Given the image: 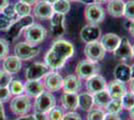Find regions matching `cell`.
Here are the masks:
<instances>
[{
	"label": "cell",
	"instance_id": "27",
	"mask_svg": "<svg viewBox=\"0 0 134 120\" xmlns=\"http://www.w3.org/2000/svg\"><path fill=\"white\" fill-rule=\"evenodd\" d=\"M53 12L65 15L70 10V2L67 0H57L54 4H52Z\"/></svg>",
	"mask_w": 134,
	"mask_h": 120
},
{
	"label": "cell",
	"instance_id": "8",
	"mask_svg": "<svg viewBox=\"0 0 134 120\" xmlns=\"http://www.w3.org/2000/svg\"><path fill=\"white\" fill-rule=\"evenodd\" d=\"M31 107L30 98L27 95H18L13 98L10 103L12 112L16 115H25Z\"/></svg>",
	"mask_w": 134,
	"mask_h": 120
},
{
	"label": "cell",
	"instance_id": "32",
	"mask_svg": "<svg viewBox=\"0 0 134 120\" xmlns=\"http://www.w3.org/2000/svg\"><path fill=\"white\" fill-rule=\"evenodd\" d=\"M123 16L128 21H134V0H128L125 2Z\"/></svg>",
	"mask_w": 134,
	"mask_h": 120
},
{
	"label": "cell",
	"instance_id": "10",
	"mask_svg": "<svg viewBox=\"0 0 134 120\" xmlns=\"http://www.w3.org/2000/svg\"><path fill=\"white\" fill-rule=\"evenodd\" d=\"M34 23L33 17L31 15H27L24 17H20L19 19H17L15 22L10 26V28L7 30L8 35L11 39H15L17 38L19 34L21 33L24 28H27L30 25H32Z\"/></svg>",
	"mask_w": 134,
	"mask_h": 120
},
{
	"label": "cell",
	"instance_id": "22",
	"mask_svg": "<svg viewBox=\"0 0 134 120\" xmlns=\"http://www.w3.org/2000/svg\"><path fill=\"white\" fill-rule=\"evenodd\" d=\"M125 2L123 0H109L107 4V12L108 14L114 18H120L124 13Z\"/></svg>",
	"mask_w": 134,
	"mask_h": 120
},
{
	"label": "cell",
	"instance_id": "6",
	"mask_svg": "<svg viewBox=\"0 0 134 120\" xmlns=\"http://www.w3.org/2000/svg\"><path fill=\"white\" fill-rule=\"evenodd\" d=\"M106 51L102 47L99 41H94V42H89L86 43L84 47V54L87 58V60L92 61V62L97 63L98 61H101L105 57Z\"/></svg>",
	"mask_w": 134,
	"mask_h": 120
},
{
	"label": "cell",
	"instance_id": "17",
	"mask_svg": "<svg viewBox=\"0 0 134 120\" xmlns=\"http://www.w3.org/2000/svg\"><path fill=\"white\" fill-rule=\"evenodd\" d=\"M106 90L111 99H121L123 95L127 92V88L125 86V83L118 80H113L109 82V84H107Z\"/></svg>",
	"mask_w": 134,
	"mask_h": 120
},
{
	"label": "cell",
	"instance_id": "39",
	"mask_svg": "<svg viewBox=\"0 0 134 120\" xmlns=\"http://www.w3.org/2000/svg\"><path fill=\"white\" fill-rule=\"evenodd\" d=\"M8 53V42L5 39L0 38V59L6 57Z\"/></svg>",
	"mask_w": 134,
	"mask_h": 120
},
{
	"label": "cell",
	"instance_id": "51",
	"mask_svg": "<svg viewBox=\"0 0 134 120\" xmlns=\"http://www.w3.org/2000/svg\"><path fill=\"white\" fill-rule=\"evenodd\" d=\"M130 70H131V79L134 78V64L130 66Z\"/></svg>",
	"mask_w": 134,
	"mask_h": 120
},
{
	"label": "cell",
	"instance_id": "54",
	"mask_svg": "<svg viewBox=\"0 0 134 120\" xmlns=\"http://www.w3.org/2000/svg\"><path fill=\"white\" fill-rule=\"evenodd\" d=\"M132 54H133V58H134V44L132 45Z\"/></svg>",
	"mask_w": 134,
	"mask_h": 120
},
{
	"label": "cell",
	"instance_id": "16",
	"mask_svg": "<svg viewBox=\"0 0 134 120\" xmlns=\"http://www.w3.org/2000/svg\"><path fill=\"white\" fill-rule=\"evenodd\" d=\"M121 41V37L115 33H106L100 37V44L105 51L113 52L118 47Z\"/></svg>",
	"mask_w": 134,
	"mask_h": 120
},
{
	"label": "cell",
	"instance_id": "55",
	"mask_svg": "<svg viewBox=\"0 0 134 120\" xmlns=\"http://www.w3.org/2000/svg\"><path fill=\"white\" fill-rule=\"evenodd\" d=\"M129 120H132V119H129Z\"/></svg>",
	"mask_w": 134,
	"mask_h": 120
},
{
	"label": "cell",
	"instance_id": "47",
	"mask_svg": "<svg viewBox=\"0 0 134 120\" xmlns=\"http://www.w3.org/2000/svg\"><path fill=\"white\" fill-rule=\"evenodd\" d=\"M128 31H129V33L134 37V21H131V22H130V25H129V27H128Z\"/></svg>",
	"mask_w": 134,
	"mask_h": 120
},
{
	"label": "cell",
	"instance_id": "7",
	"mask_svg": "<svg viewBox=\"0 0 134 120\" xmlns=\"http://www.w3.org/2000/svg\"><path fill=\"white\" fill-rule=\"evenodd\" d=\"M39 47L29 45L27 42H20L15 45V56L20 60H30L39 54Z\"/></svg>",
	"mask_w": 134,
	"mask_h": 120
},
{
	"label": "cell",
	"instance_id": "21",
	"mask_svg": "<svg viewBox=\"0 0 134 120\" xmlns=\"http://www.w3.org/2000/svg\"><path fill=\"white\" fill-rule=\"evenodd\" d=\"M113 75L115 77V80H118V81L123 82V83L129 82V80L131 79L130 66L125 64V63L118 64L114 69V71H113Z\"/></svg>",
	"mask_w": 134,
	"mask_h": 120
},
{
	"label": "cell",
	"instance_id": "30",
	"mask_svg": "<svg viewBox=\"0 0 134 120\" xmlns=\"http://www.w3.org/2000/svg\"><path fill=\"white\" fill-rule=\"evenodd\" d=\"M120 100H121V103H122L123 109L130 110L131 108L134 107V93L133 92L127 91L123 95L122 98H121Z\"/></svg>",
	"mask_w": 134,
	"mask_h": 120
},
{
	"label": "cell",
	"instance_id": "49",
	"mask_svg": "<svg viewBox=\"0 0 134 120\" xmlns=\"http://www.w3.org/2000/svg\"><path fill=\"white\" fill-rule=\"evenodd\" d=\"M129 88H130V91L134 93V78L129 80Z\"/></svg>",
	"mask_w": 134,
	"mask_h": 120
},
{
	"label": "cell",
	"instance_id": "4",
	"mask_svg": "<svg viewBox=\"0 0 134 120\" xmlns=\"http://www.w3.org/2000/svg\"><path fill=\"white\" fill-rule=\"evenodd\" d=\"M56 106V100L54 95L49 91H43L36 97L35 110L36 112L48 113L51 109Z\"/></svg>",
	"mask_w": 134,
	"mask_h": 120
},
{
	"label": "cell",
	"instance_id": "13",
	"mask_svg": "<svg viewBox=\"0 0 134 120\" xmlns=\"http://www.w3.org/2000/svg\"><path fill=\"white\" fill-rule=\"evenodd\" d=\"M50 28L53 36L59 37L65 32V15L53 13L50 17Z\"/></svg>",
	"mask_w": 134,
	"mask_h": 120
},
{
	"label": "cell",
	"instance_id": "44",
	"mask_svg": "<svg viewBox=\"0 0 134 120\" xmlns=\"http://www.w3.org/2000/svg\"><path fill=\"white\" fill-rule=\"evenodd\" d=\"M67 1H76V2H80V3H83V4H87V5H90V4H93L95 3L94 0H67Z\"/></svg>",
	"mask_w": 134,
	"mask_h": 120
},
{
	"label": "cell",
	"instance_id": "25",
	"mask_svg": "<svg viewBox=\"0 0 134 120\" xmlns=\"http://www.w3.org/2000/svg\"><path fill=\"white\" fill-rule=\"evenodd\" d=\"M94 105L93 102V95L88 92H84L78 95V107L84 111H90Z\"/></svg>",
	"mask_w": 134,
	"mask_h": 120
},
{
	"label": "cell",
	"instance_id": "18",
	"mask_svg": "<svg viewBox=\"0 0 134 120\" xmlns=\"http://www.w3.org/2000/svg\"><path fill=\"white\" fill-rule=\"evenodd\" d=\"M81 79L76 75L70 74L63 79L62 89L65 93H77L81 89Z\"/></svg>",
	"mask_w": 134,
	"mask_h": 120
},
{
	"label": "cell",
	"instance_id": "53",
	"mask_svg": "<svg viewBox=\"0 0 134 120\" xmlns=\"http://www.w3.org/2000/svg\"><path fill=\"white\" fill-rule=\"evenodd\" d=\"M96 3H103V2H106V1H109V0H94Z\"/></svg>",
	"mask_w": 134,
	"mask_h": 120
},
{
	"label": "cell",
	"instance_id": "14",
	"mask_svg": "<svg viewBox=\"0 0 134 120\" xmlns=\"http://www.w3.org/2000/svg\"><path fill=\"white\" fill-rule=\"evenodd\" d=\"M114 56L121 60H128L133 58L132 54V45L129 43L127 38H121V41L119 43L118 47L113 51Z\"/></svg>",
	"mask_w": 134,
	"mask_h": 120
},
{
	"label": "cell",
	"instance_id": "33",
	"mask_svg": "<svg viewBox=\"0 0 134 120\" xmlns=\"http://www.w3.org/2000/svg\"><path fill=\"white\" fill-rule=\"evenodd\" d=\"M14 22H15V20L8 17L3 12H0V30L7 31Z\"/></svg>",
	"mask_w": 134,
	"mask_h": 120
},
{
	"label": "cell",
	"instance_id": "38",
	"mask_svg": "<svg viewBox=\"0 0 134 120\" xmlns=\"http://www.w3.org/2000/svg\"><path fill=\"white\" fill-rule=\"evenodd\" d=\"M11 93L10 90L8 89V87H0V102L3 103L8 101L11 97Z\"/></svg>",
	"mask_w": 134,
	"mask_h": 120
},
{
	"label": "cell",
	"instance_id": "37",
	"mask_svg": "<svg viewBox=\"0 0 134 120\" xmlns=\"http://www.w3.org/2000/svg\"><path fill=\"white\" fill-rule=\"evenodd\" d=\"M2 12H3L5 15H7L8 17H10V18H12L13 20H15V21L18 19V15H17L16 12H15L14 5H10V4H8V5L6 6L5 8L2 10Z\"/></svg>",
	"mask_w": 134,
	"mask_h": 120
},
{
	"label": "cell",
	"instance_id": "28",
	"mask_svg": "<svg viewBox=\"0 0 134 120\" xmlns=\"http://www.w3.org/2000/svg\"><path fill=\"white\" fill-rule=\"evenodd\" d=\"M105 109L108 113H116L119 114L122 111V103L120 99H111L105 106Z\"/></svg>",
	"mask_w": 134,
	"mask_h": 120
},
{
	"label": "cell",
	"instance_id": "46",
	"mask_svg": "<svg viewBox=\"0 0 134 120\" xmlns=\"http://www.w3.org/2000/svg\"><path fill=\"white\" fill-rule=\"evenodd\" d=\"M23 3H26L28 5H33V4H36L39 0H20Z\"/></svg>",
	"mask_w": 134,
	"mask_h": 120
},
{
	"label": "cell",
	"instance_id": "41",
	"mask_svg": "<svg viewBox=\"0 0 134 120\" xmlns=\"http://www.w3.org/2000/svg\"><path fill=\"white\" fill-rule=\"evenodd\" d=\"M104 120H121V118H120L119 114L106 112L105 115H104Z\"/></svg>",
	"mask_w": 134,
	"mask_h": 120
},
{
	"label": "cell",
	"instance_id": "36",
	"mask_svg": "<svg viewBox=\"0 0 134 120\" xmlns=\"http://www.w3.org/2000/svg\"><path fill=\"white\" fill-rule=\"evenodd\" d=\"M12 81V76L6 71H0V87H8Z\"/></svg>",
	"mask_w": 134,
	"mask_h": 120
},
{
	"label": "cell",
	"instance_id": "48",
	"mask_svg": "<svg viewBox=\"0 0 134 120\" xmlns=\"http://www.w3.org/2000/svg\"><path fill=\"white\" fill-rule=\"evenodd\" d=\"M17 120H35V118H34V115H27V116H23Z\"/></svg>",
	"mask_w": 134,
	"mask_h": 120
},
{
	"label": "cell",
	"instance_id": "52",
	"mask_svg": "<svg viewBox=\"0 0 134 120\" xmlns=\"http://www.w3.org/2000/svg\"><path fill=\"white\" fill-rule=\"evenodd\" d=\"M45 2H47V3H49V4H51V5H52V4H54V3H55L56 1H57V0H44Z\"/></svg>",
	"mask_w": 134,
	"mask_h": 120
},
{
	"label": "cell",
	"instance_id": "9",
	"mask_svg": "<svg viewBox=\"0 0 134 120\" xmlns=\"http://www.w3.org/2000/svg\"><path fill=\"white\" fill-rule=\"evenodd\" d=\"M51 72V69L44 63H33L27 68L25 77L27 80H40Z\"/></svg>",
	"mask_w": 134,
	"mask_h": 120
},
{
	"label": "cell",
	"instance_id": "29",
	"mask_svg": "<svg viewBox=\"0 0 134 120\" xmlns=\"http://www.w3.org/2000/svg\"><path fill=\"white\" fill-rule=\"evenodd\" d=\"M14 9H15V12L18 15V17H24V16L30 15V11H31L30 5L23 3L21 1H19L18 3L14 5Z\"/></svg>",
	"mask_w": 134,
	"mask_h": 120
},
{
	"label": "cell",
	"instance_id": "43",
	"mask_svg": "<svg viewBox=\"0 0 134 120\" xmlns=\"http://www.w3.org/2000/svg\"><path fill=\"white\" fill-rule=\"evenodd\" d=\"M0 120H8L7 117L5 116V112H4V107L3 104L0 102Z\"/></svg>",
	"mask_w": 134,
	"mask_h": 120
},
{
	"label": "cell",
	"instance_id": "15",
	"mask_svg": "<svg viewBox=\"0 0 134 120\" xmlns=\"http://www.w3.org/2000/svg\"><path fill=\"white\" fill-rule=\"evenodd\" d=\"M44 88H46L49 92L58 91L62 88L63 85V78L57 72H50L45 76Z\"/></svg>",
	"mask_w": 134,
	"mask_h": 120
},
{
	"label": "cell",
	"instance_id": "3",
	"mask_svg": "<svg viewBox=\"0 0 134 120\" xmlns=\"http://www.w3.org/2000/svg\"><path fill=\"white\" fill-rule=\"evenodd\" d=\"M84 16H85V19L87 20L88 24L99 25L100 23L103 22V20L105 18V12L99 3L95 2L93 4L87 5V7L85 8Z\"/></svg>",
	"mask_w": 134,
	"mask_h": 120
},
{
	"label": "cell",
	"instance_id": "1",
	"mask_svg": "<svg viewBox=\"0 0 134 120\" xmlns=\"http://www.w3.org/2000/svg\"><path fill=\"white\" fill-rule=\"evenodd\" d=\"M74 54V46L64 39H58L53 42L51 48L44 57L45 64L51 70H57L64 66L66 61Z\"/></svg>",
	"mask_w": 134,
	"mask_h": 120
},
{
	"label": "cell",
	"instance_id": "5",
	"mask_svg": "<svg viewBox=\"0 0 134 120\" xmlns=\"http://www.w3.org/2000/svg\"><path fill=\"white\" fill-rule=\"evenodd\" d=\"M100 71V67L97 65V63L89 61V60H82L77 64L75 73L80 79H88L90 77L98 74Z\"/></svg>",
	"mask_w": 134,
	"mask_h": 120
},
{
	"label": "cell",
	"instance_id": "50",
	"mask_svg": "<svg viewBox=\"0 0 134 120\" xmlns=\"http://www.w3.org/2000/svg\"><path fill=\"white\" fill-rule=\"evenodd\" d=\"M129 115H130V118L134 120V107L129 110Z\"/></svg>",
	"mask_w": 134,
	"mask_h": 120
},
{
	"label": "cell",
	"instance_id": "45",
	"mask_svg": "<svg viewBox=\"0 0 134 120\" xmlns=\"http://www.w3.org/2000/svg\"><path fill=\"white\" fill-rule=\"evenodd\" d=\"M9 4V0H0V11H2Z\"/></svg>",
	"mask_w": 134,
	"mask_h": 120
},
{
	"label": "cell",
	"instance_id": "2",
	"mask_svg": "<svg viewBox=\"0 0 134 120\" xmlns=\"http://www.w3.org/2000/svg\"><path fill=\"white\" fill-rule=\"evenodd\" d=\"M24 36H25L26 42L29 45L36 46L46 38L47 31L42 25L33 23L32 25L26 28L24 32Z\"/></svg>",
	"mask_w": 134,
	"mask_h": 120
},
{
	"label": "cell",
	"instance_id": "26",
	"mask_svg": "<svg viewBox=\"0 0 134 120\" xmlns=\"http://www.w3.org/2000/svg\"><path fill=\"white\" fill-rule=\"evenodd\" d=\"M92 95H93L94 105H96L98 108H105V106L108 104V102L111 100L110 95H109V93L106 89L97 92V93H94Z\"/></svg>",
	"mask_w": 134,
	"mask_h": 120
},
{
	"label": "cell",
	"instance_id": "42",
	"mask_svg": "<svg viewBox=\"0 0 134 120\" xmlns=\"http://www.w3.org/2000/svg\"><path fill=\"white\" fill-rule=\"evenodd\" d=\"M34 118H35V120H49L46 113H41V112H35Z\"/></svg>",
	"mask_w": 134,
	"mask_h": 120
},
{
	"label": "cell",
	"instance_id": "11",
	"mask_svg": "<svg viewBox=\"0 0 134 120\" xmlns=\"http://www.w3.org/2000/svg\"><path fill=\"white\" fill-rule=\"evenodd\" d=\"M101 37V29L98 25L87 24L80 31V38L85 43L99 41Z\"/></svg>",
	"mask_w": 134,
	"mask_h": 120
},
{
	"label": "cell",
	"instance_id": "12",
	"mask_svg": "<svg viewBox=\"0 0 134 120\" xmlns=\"http://www.w3.org/2000/svg\"><path fill=\"white\" fill-rule=\"evenodd\" d=\"M85 85H86V89H87L88 93L94 94V93H97L102 90H105L107 87V83L103 76L96 74L88 79H86Z\"/></svg>",
	"mask_w": 134,
	"mask_h": 120
},
{
	"label": "cell",
	"instance_id": "23",
	"mask_svg": "<svg viewBox=\"0 0 134 120\" xmlns=\"http://www.w3.org/2000/svg\"><path fill=\"white\" fill-rule=\"evenodd\" d=\"M61 104L64 109L69 111H75L78 107V94L64 92L61 96Z\"/></svg>",
	"mask_w": 134,
	"mask_h": 120
},
{
	"label": "cell",
	"instance_id": "20",
	"mask_svg": "<svg viewBox=\"0 0 134 120\" xmlns=\"http://www.w3.org/2000/svg\"><path fill=\"white\" fill-rule=\"evenodd\" d=\"M53 13L54 12H53L52 5L45 1L37 2L34 8V15L39 19H50Z\"/></svg>",
	"mask_w": 134,
	"mask_h": 120
},
{
	"label": "cell",
	"instance_id": "24",
	"mask_svg": "<svg viewBox=\"0 0 134 120\" xmlns=\"http://www.w3.org/2000/svg\"><path fill=\"white\" fill-rule=\"evenodd\" d=\"M21 60L16 56H8L5 58L3 61V68L4 71L10 73V74H15L20 69H21Z\"/></svg>",
	"mask_w": 134,
	"mask_h": 120
},
{
	"label": "cell",
	"instance_id": "34",
	"mask_svg": "<svg viewBox=\"0 0 134 120\" xmlns=\"http://www.w3.org/2000/svg\"><path fill=\"white\" fill-rule=\"evenodd\" d=\"M104 115L105 112L101 108H96V109H91L88 111V114L86 119L87 120H104Z\"/></svg>",
	"mask_w": 134,
	"mask_h": 120
},
{
	"label": "cell",
	"instance_id": "19",
	"mask_svg": "<svg viewBox=\"0 0 134 120\" xmlns=\"http://www.w3.org/2000/svg\"><path fill=\"white\" fill-rule=\"evenodd\" d=\"M24 91L29 97H37L44 91V84L40 80H27L24 85Z\"/></svg>",
	"mask_w": 134,
	"mask_h": 120
},
{
	"label": "cell",
	"instance_id": "31",
	"mask_svg": "<svg viewBox=\"0 0 134 120\" xmlns=\"http://www.w3.org/2000/svg\"><path fill=\"white\" fill-rule=\"evenodd\" d=\"M8 89L10 90L11 94L18 96L24 92V84L19 80H12L8 86Z\"/></svg>",
	"mask_w": 134,
	"mask_h": 120
},
{
	"label": "cell",
	"instance_id": "40",
	"mask_svg": "<svg viewBox=\"0 0 134 120\" xmlns=\"http://www.w3.org/2000/svg\"><path fill=\"white\" fill-rule=\"evenodd\" d=\"M62 120H82V118L77 112L70 111V112H67V113L64 114Z\"/></svg>",
	"mask_w": 134,
	"mask_h": 120
},
{
	"label": "cell",
	"instance_id": "35",
	"mask_svg": "<svg viewBox=\"0 0 134 120\" xmlns=\"http://www.w3.org/2000/svg\"><path fill=\"white\" fill-rule=\"evenodd\" d=\"M64 116V112L61 107H53L50 111L48 112V118L49 120H62Z\"/></svg>",
	"mask_w": 134,
	"mask_h": 120
}]
</instances>
